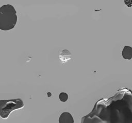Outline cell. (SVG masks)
Segmentation results:
<instances>
[{"label":"cell","mask_w":132,"mask_h":123,"mask_svg":"<svg viewBox=\"0 0 132 123\" xmlns=\"http://www.w3.org/2000/svg\"><path fill=\"white\" fill-rule=\"evenodd\" d=\"M59 123H74V119L69 112H63L59 118Z\"/></svg>","instance_id":"cell-3"},{"label":"cell","mask_w":132,"mask_h":123,"mask_svg":"<svg viewBox=\"0 0 132 123\" xmlns=\"http://www.w3.org/2000/svg\"><path fill=\"white\" fill-rule=\"evenodd\" d=\"M24 106L21 98L0 100V116L3 118H7L11 112L21 109Z\"/></svg>","instance_id":"cell-2"},{"label":"cell","mask_w":132,"mask_h":123,"mask_svg":"<svg viewBox=\"0 0 132 123\" xmlns=\"http://www.w3.org/2000/svg\"><path fill=\"white\" fill-rule=\"evenodd\" d=\"M14 7L10 4L0 7V29L4 31L13 29L17 22V15Z\"/></svg>","instance_id":"cell-1"},{"label":"cell","mask_w":132,"mask_h":123,"mask_svg":"<svg viewBox=\"0 0 132 123\" xmlns=\"http://www.w3.org/2000/svg\"><path fill=\"white\" fill-rule=\"evenodd\" d=\"M59 98L61 101L65 102L68 99V95L64 92H61L59 95Z\"/></svg>","instance_id":"cell-5"},{"label":"cell","mask_w":132,"mask_h":123,"mask_svg":"<svg viewBox=\"0 0 132 123\" xmlns=\"http://www.w3.org/2000/svg\"><path fill=\"white\" fill-rule=\"evenodd\" d=\"M122 55L124 59L130 60L132 58V47L129 46H125L123 49Z\"/></svg>","instance_id":"cell-4"}]
</instances>
